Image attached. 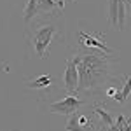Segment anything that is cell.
<instances>
[{"label": "cell", "instance_id": "obj_1", "mask_svg": "<svg viewBox=\"0 0 131 131\" xmlns=\"http://www.w3.org/2000/svg\"><path fill=\"white\" fill-rule=\"evenodd\" d=\"M112 52H79L77 68H79V88L77 93H91L96 94L100 89L114 79L112 65L115 58H110ZM110 86V84H108Z\"/></svg>", "mask_w": 131, "mask_h": 131}, {"label": "cell", "instance_id": "obj_2", "mask_svg": "<svg viewBox=\"0 0 131 131\" xmlns=\"http://www.w3.org/2000/svg\"><path fill=\"white\" fill-rule=\"evenodd\" d=\"M58 26L52 19L46 21H33L26 30V40L30 42L33 51L39 58H46L52 40L58 37Z\"/></svg>", "mask_w": 131, "mask_h": 131}, {"label": "cell", "instance_id": "obj_3", "mask_svg": "<svg viewBox=\"0 0 131 131\" xmlns=\"http://www.w3.org/2000/svg\"><path fill=\"white\" fill-rule=\"evenodd\" d=\"M86 105V101L79 98L75 93H70L68 96H65L63 100L54 101L47 105V110L52 114H61V115H72V114H77L81 110V107Z\"/></svg>", "mask_w": 131, "mask_h": 131}, {"label": "cell", "instance_id": "obj_4", "mask_svg": "<svg viewBox=\"0 0 131 131\" xmlns=\"http://www.w3.org/2000/svg\"><path fill=\"white\" fill-rule=\"evenodd\" d=\"M63 82H65V89L68 93H77V88H79V68H77L75 54L67 60V68H65V75H63Z\"/></svg>", "mask_w": 131, "mask_h": 131}, {"label": "cell", "instance_id": "obj_5", "mask_svg": "<svg viewBox=\"0 0 131 131\" xmlns=\"http://www.w3.org/2000/svg\"><path fill=\"white\" fill-rule=\"evenodd\" d=\"M79 44L86 49H98V51H103V52H112V49L107 46L105 42V37L98 33V35H93V33H88V31H79Z\"/></svg>", "mask_w": 131, "mask_h": 131}, {"label": "cell", "instance_id": "obj_6", "mask_svg": "<svg viewBox=\"0 0 131 131\" xmlns=\"http://www.w3.org/2000/svg\"><path fill=\"white\" fill-rule=\"evenodd\" d=\"M39 14H40L39 0H26L25 2V9H23V19H25V23H31Z\"/></svg>", "mask_w": 131, "mask_h": 131}, {"label": "cell", "instance_id": "obj_7", "mask_svg": "<svg viewBox=\"0 0 131 131\" xmlns=\"http://www.w3.org/2000/svg\"><path fill=\"white\" fill-rule=\"evenodd\" d=\"M26 86L30 89H49L51 86H52V75L44 73V75L35 77V79H28L26 81Z\"/></svg>", "mask_w": 131, "mask_h": 131}, {"label": "cell", "instance_id": "obj_8", "mask_svg": "<svg viewBox=\"0 0 131 131\" xmlns=\"http://www.w3.org/2000/svg\"><path fill=\"white\" fill-rule=\"evenodd\" d=\"M129 94H131V75H128L126 81H124V84H122V88L115 93L114 100L117 101V103H121V105H124V103L128 101V98H129Z\"/></svg>", "mask_w": 131, "mask_h": 131}, {"label": "cell", "instance_id": "obj_9", "mask_svg": "<svg viewBox=\"0 0 131 131\" xmlns=\"http://www.w3.org/2000/svg\"><path fill=\"white\" fill-rule=\"evenodd\" d=\"M94 114L101 119V122H103L105 126H112V124L115 122V121H114V117L108 114L107 107H105V103H103V105H101V103H96V105H94Z\"/></svg>", "mask_w": 131, "mask_h": 131}, {"label": "cell", "instance_id": "obj_10", "mask_svg": "<svg viewBox=\"0 0 131 131\" xmlns=\"http://www.w3.org/2000/svg\"><path fill=\"white\" fill-rule=\"evenodd\" d=\"M39 7H40V12H47L52 16H56V12L60 10L56 0H39Z\"/></svg>", "mask_w": 131, "mask_h": 131}, {"label": "cell", "instance_id": "obj_11", "mask_svg": "<svg viewBox=\"0 0 131 131\" xmlns=\"http://www.w3.org/2000/svg\"><path fill=\"white\" fill-rule=\"evenodd\" d=\"M67 131H82V128L77 124V119H75V114H72L68 115V119H67Z\"/></svg>", "mask_w": 131, "mask_h": 131}, {"label": "cell", "instance_id": "obj_12", "mask_svg": "<svg viewBox=\"0 0 131 131\" xmlns=\"http://www.w3.org/2000/svg\"><path fill=\"white\" fill-rule=\"evenodd\" d=\"M117 91H119V88H115V86H108V88H107V89L103 91V94H105V96H107V98H114V96H115V93H117Z\"/></svg>", "mask_w": 131, "mask_h": 131}, {"label": "cell", "instance_id": "obj_13", "mask_svg": "<svg viewBox=\"0 0 131 131\" xmlns=\"http://www.w3.org/2000/svg\"><path fill=\"white\" fill-rule=\"evenodd\" d=\"M67 2H72V0H56V4H58V9L63 10V9H65V5H67Z\"/></svg>", "mask_w": 131, "mask_h": 131}, {"label": "cell", "instance_id": "obj_14", "mask_svg": "<svg viewBox=\"0 0 131 131\" xmlns=\"http://www.w3.org/2000/svg\"><path fill=\"white\" fill-rule=\"evenodd\" d=\"M124 2H126V4H129V5H131V0H124Z\"/></svg>", "mask_w": 131, "mask_h": 131}]
</instances>
